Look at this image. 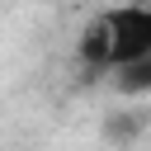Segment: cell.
Segmentation results:
<instances>
[{
	"instance_id": "obj_1",
	"label": "cell",
	"mask_w": 151,
	"mask_h": 151,
	"mask_svg": "<svg viewBox=\"0 0 151 151\" xmlns=\"http://www.w3.org/2000/svg\"><path fill=\"white\" fill-rule=\"evenodd\" d=\"M80 66L85 71H118L127 61L151 57V14L132 0L118 5L109 14H99L85 33H80Z\"/></svg>"
},
{
	"instance_id": "obj_2",
	"label": "cell",
	"mask_w": 151,
	"mask_h": 151,
	"mask_svg": "<svg viewBox=\"0 0 151 151\" xmlns=\"http://www.w3.org/2000/svg\"><path fill=\"white\" fill-rule=\"evenodd\" d=\"M146 127H151V113H146V109H118V113L104 118V142H113V146H132Z\"/></svg>"
},
{
	"instance_id": "obj_3",
	"label": "cell",
	"mask_w": 151,
	"mask_h": 151,
	"mask_svg": "<svg viewBox=\"0 0 151 151\" xmlns=\"http://www.w3.org/2000/svg\"><path fill=\"white\" fill-rule=\"evenodd\" d=\"M113 76V85H118V94H151V57H142V61H127V66H118V71H109Z\"/></svg>"
},
{
	"instance_id": "obj_4",
	"label": "cell",
	"mask_w": 151,
	"mask_h": 151,
	"mask_svg": "<svg viewBox=\"0 0 151 151\" xmlns=\"http://www.w3.org/2000/svg\"><path fill=\"white\" fill-rule=\"evenodd\" d=\"M137 5H142V9H146V14H151V0H137Z\"/></svg>"
}]
</instances>
